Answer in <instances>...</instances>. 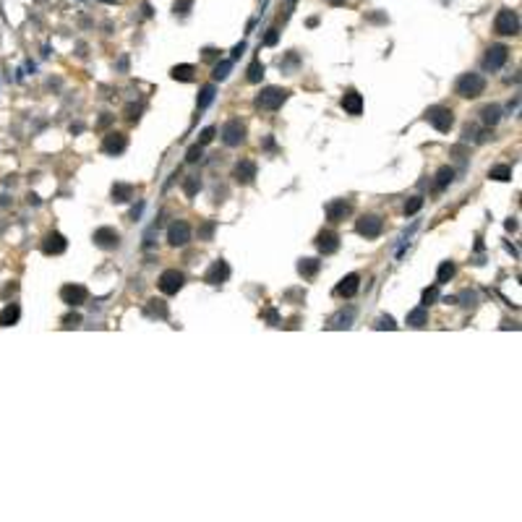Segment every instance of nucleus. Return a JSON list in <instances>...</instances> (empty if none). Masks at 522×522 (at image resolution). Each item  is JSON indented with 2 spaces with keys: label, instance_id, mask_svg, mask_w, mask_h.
Masks as SVG:
<instances>
[{
  "label": "nucleus",
  "instance_id": "5701e85b",
  "mask_svg": "<svg viewBox=\"0 0 522 522\" xmlns=\"http://www.w3.org/2000/svg\"><path fill=\"white\" fill-rule=\"evenodd\" d=\"M193 65H188V63H183V65H175L173 71H170V76L175 78V81H183V84H188V81H193Z\"/></svg>",
  "mask_w": 522,
  "mask_h": 522
},
{
  "label": "nucleus",
  "instance_id": "412c9836",
  "mask_svg": "<svg viewBox=\"0 0 522 522\" xmlns=\"http://www.w3.org/2000/svg\"><path fill=\"white\" fill-rule=\"evenodd\" d=\"M426 324H428V311H426V306H421V308H415V311L408 313V326H413V329H423Z\"/></svg>",
  "mask_w": 522,
  "mask_h": 522
},
{
  "label": "nucleus",
  "instance_id": "f3484780",
  "mask_svg": "<svg viewBox=\"0 0 522 522\" xmlns=\"http://www.w3.org/2000/svg\"><path fill=\"white\" fill-rule=\"evenodd\" d=\"M350 212H352V206L345 199H337V201H332L329 206H326V217H329L332 222H342Z\"/></svg>",
  "mask_w": 522,
  "mask_h": 522
},
{
  "label": "nucleus",
  "instance_id": "1a4fd4ad",
  "mask_svg": "<svg viewBox=\"0 0 522 522\" xmlns=\"http://www.w3.org/2000/svg\"><path fill=\"white\" fill-rule=\"evenodd\" d=\"M188 240H191V225H188V222L178 219V222H173V225L167 227V243L170 245L180 248V245H186Z\"/></svg>",
  "mask_w": 522,
  "mask_h": 522
},
{
  "label": "nucleus",
  "instance_id": "6ab92c4d",
  "mask_svg": "<svg viewBox=\"0 0 522 522\" xmlns=\"http://www.w3.org/2000/svg\"><path fill=\"white\" fill-rule=\"evenodd\" d=\"M342 107H345V112H350V115H360V112H363V97L358 94L355 89L345 91V97H342Z\"/></svg>",
  "mask_w": 522,
  "mask_h": 522
},
{
  "label": "nucleus",
  "instance_id": "ddd939ff",
  "mask_svg": "<svg viewBox=\"0 0 522 522\" xmlns=\"http://www.w3.org/2000/svg\"><path fill=\"white\" fill-rule=\"evenodd\" d=\"M316 248H319L324 256L337 253V248H339V235L332 232V230H321V232L316 235Z\"/></svg>",
  "mask_w": 522,
  "mask_h": 522
},
{
  "label": "nucleus",
  "instance_id": "7c9ffc66",
  "mask_svg": "<svg viewBox=\"0 0 522 522\" xmlns=\"http://www.w3.org/2000/svg\"><path fill=\"white\" fill-rule=\"evenodd\" d=\"M230 68H232V60H222L214 65V71H212V78L214 81H225V78L230 76Z\"/></svg>",
  "mask_w": 522,
  "mask_h": 522
},
{
  "label": "nucleus",
  "instance_id": "4be33fe9",
  "mask_svg": "<svg viewBox=\"0 0 522 522\" xmlns=\"http://www.w3.org/2000/svg\"><path fill=\"white\" fill-rule=\"evenodd\" d=\"M19 316H21V308H19L16 303L6 306L3 313H0V326H13V324L19 321Z\"/></svg>",
  "mask_w": 522,
  "mask_h": 522
},
{
  "label": "nucleus",
  "instance_id": "7ed1b4c3",
  "mask_svg": "<svg viewBox=\"0 0 522 522\" xmlns=\"http://www.w3.org/2000/svg\"><path fill=\"white\" fill-rule=\"evenodd\" d=\"M493 29H496V34H501V37H514L519 32V16H517V11L501 8L499 16H496V21H493Z\"/></svg>",
  "mask_w": 522,
  "mask_h": 522
},
{
  "label": "nucleus",
  "instance_id": "f8f14e48",
  "mask_svg": "<svg viewBox=\"0 0 522 522\" xmlns=\"http://www.w3.org/2000/svg\"><path fill=\"white\" fill-rule=\"evenodd\" d=\"M65 248H68V240H65V235L60 232H47L45 240H42V251L47 256H60Z\"/></svg>",
  "mask_w": 522,
  "mask_h": 522
},
{
  "label": "nucleus",
  "instance_id": "9d476101",
  "mask_svg": "<svg viewBox=\"0 0 522 522\" xmlns=\"http://www.w3.org/2000/svg\"><path fill=\"white\" fill-rule=\"evenodd\" d=\"M506 60H509V47L506 45H493V47H488L483 65H486L488 71H499Z\"/></svg>",
  "mask_w": 522,
  "mask_h": 522
},
{
  "label": "nucleus",
  "instance_id": "20e7f679",
  "mask_svg": "<svg viewBox=\"0 0 522 522\" xmlns=\"http://www.w3.org/2000/svg\"><path fill=\"white\" fill-rule=\"evenodd\" d=\"M426 120L434 125L439 134H447V130L454 125V115H452L449 107H441V104H436V107H431V110L426 112Z\"/></svg>",
  "mask_w": 522,
  "mask_h": 522
},
{
  "label": "nucleus",
  "instance_id": "dca6fc26",
  "mask_svg": "<svg viewBox=\"0 0 522 522\" xmlns=\"http://www.w3.org/2000/svg\"><path fill=\"white\" fill-rule=\"evenodd\" d=\"M125 147H128V139L123 134H117V130L107 134V136H104V141H102V152L104 154H123Z\"/></svg>",
  "mask_w": 522,
  "mask_h": 522
},
{
  "label": "nucleus",
  "instance_id": "72a5a7b5",
  "mask_svg": "<svg viewBox=\"0 0 522 522\" xmlns=\"http://www.w3.org/2000/svg\"><path fill=\"white\" fill-rule=\"evenodd\" d=\"M421 206H423V196H413V199H410L408 204H405V214L413 217V214L421 212Z\"/></svg>",
  "mask_w": 522,
  "mask_h": 522
},
{
  "label": "nucleus",
  "instance_id": "39448f33",
  "mask_svg": "<svg viewBox=\"0 0 522 522\" xmlns=\"http://www.w3.org/2000/svg\"><path fill=\"white\" fill-rule=\"evenodd\" d=\"M183 285H186V274L178 269H165L160 274V290L165 295H178L183 290Z\"/></svg>",
  "mask_w": 522,
  "mask_h": 522
},
{
  "label": "nucleus",
  "instance_id": "4c0bfd02",
  "mask_svg": "<svg viewBox=\"0 0 522 522\" xmlns=\"http://www.w3.org/2000/svg\"><path fill=\"white\" fill-rule=\"evenodd\" d=\"M186 160L188 162H199L201 160V144H193V147L186 152Z\"/></svg>",
  "mask_w": 522,
  "mask_h": 522
},
{
  "label": "nucleus",
  "instance_id": "0eeeda50",
  "mask_svg": "<svg viewBox=\"0 0 522 522\" xmlns=\"http://www.w3.org/2000/svg\"><path fill=\"white\" fill-rule=\"evenodd\" d=\"M243 139H245V125L238 120V117H232V120H227L222 125V141H225L227 147H240Z\"/></svg>",
  "mask_w": 522,
  "mask_h": 522
},
{
  "label": "nucleus",
  "instance_id": "c85d7f7f",
  "mask_svg": "<svg viewBox=\"0 0 522 522\" xmlns=\"http://www.w3.org/2000/svg\"><path fill=\"white\" fill-rule=\"evenodd\" d=\"M488 178H493V180H512V167L509 165H496V167H491L488 170Z\"/></svg>",
  "mask_w": 522,
  "mask_h": 522
},
{
  "label": "nucleus",
  "instance_id": "2f4dec72",
  "mask_svg": "<svg viewBox=\"0 0 522 522\" xmlns=\"http://www.w3.org/2000/svg\"><path fill=\"white\" fill-rule=\"evenodd\" d=\"M245 78H248L251 84H258L261 78H264V65H261L258 60H253L251 65H248V76H245Z\"/></svg>",
  "mask_w": 522,
  "mask_h": 522
},
{
  "label": "nucleus",
  "instance_id": "423d86ee",
  "mask_svg": "<svg viewBox=\"0 0 522 522\" xmlns=\"http://www.w3.org/2000/svg\"><path fill=\"white\" fill-rule=\"evenodd\" d=\"M355 230H358V235H363V238H378L381 230H384V219L378 214H363L355 222Z\"/></svg>",
  "mask_w": 522,
  "mask_h": 522
},
{
  "label": "nucleus",
  "instance_id": "cd10ccee",
  "mask_svg": "<svg viewBox=\"0 0 522 522\" xmlns=\"http://www.w3.org/2000/svg\"><path fill=\"white\" fill-rule=\"evenodd\" d=\"M352 316H355V311H352V308H347V313L345 311L337 313V316L329 321V329H347L350 321H352Z\"/></svg>",
  "mask_w": 522,
  "mask_h": 522
},
{
  "label": "nucleus",
  "instance_id": "a19ab883",
  "mask_svg": "<svg viewBox=\"0 0 522 522\" xmlns=\"http://www.w3.org/2000/svg\"><path fill=\"white\" fill-rule=\"evenodd\" d=\"M63 324L65 326H78V324H81V316H78V313H73V316H65Z\"/></svg>",
  "mask_w": 522,
  "mask_h": 522
},
{
  "label": "nucleus",
  "instance_id": "4468645a",
  "mask_svg": "<svg viewBox=\"0 0 522 522\" xmlns=\"http://www.w3.org/2000/svg\"><path fill=\"white\" fill-rule=\"evenodd\" d=\"M227 277H230V267H227V261H222V258H217L214 264L209 267V272L204 274V280L209 285H222V282H227Z\"/></svg>",
  "mask_w": 522,
  "mask_h": 522
},
{
  "label": "nucleus",
  "instance_id": "58836bf2",
  "mask_svg": "<svg viewBox=\"0 0 522 522\" xmlns=\"http://www.w3.org/2000/svg\"><path fill=\"white\" fill-rule=\"evenodd\" d=\"M149 303H152V306H149V308H147V311H149V313H157V316H162V319H165V316H167V308H165V306H162V300H157V303H160V306H154V300H149Z\"/></svg>",
  "mask_w": 522,
  "mask_h": 522
},
{
  "label": "nucleus",
  "instance_id": "c756f323",
  "mask_svg": "<svg viewBox=\"0 0 522 522\" xmlns=\"http://www.w3.org/2000/svg\"><path fill=\"white\" fill-rule=\"evenodd\" d=\"M452 180H454V170H452V167H441L439 173H436V188L444 191Z\"/></svg>",
  "mask_w": 522,
  "mask_h": 522
},
{
  "label": "nucleus",
  "instance_id": "393cba45",
  "mask_svg": "<svg viewBox=\"0 0 522 522\" xmlns=\"http://www.w3.org/2000/svg\"><path fill=\"white\" fill-rule=\"evenodd\" d=\"M480 115H483V123L486 125H496L501 120V107L499 104H486V107L480 110Z\"/></svg>",
  "mask_w": 522,
  "mask_h": 522
},
{
  "label": "nucleus",
  "instance_id": "a878e982",
  "mask_svg": "<svg viewBox=\"0 0 522 522\" xmlns=\"http://www.w3.org/2000/svg\"><path fill=\"white\" fill-rule=\"evenodd\" d=\"M454 272H457L454 261H441V267H439V272H436V285L449 282V280L454 277Z\"/></svg>",
  "mask_w": 522,
  "mask_h": 522
},
{
  "label": "nucleus",
  "instance_id": "c03bdc74",
  "mask_svg": "<svg viewBox=\"0 0 522 522\" xmlns=\"http://www.w3.org/2000/svg\"><path fill=\"white\" fill-rule=\"evenodd\" d=\"M506 230H517V219H509L506 222Z\"/></svg>",
  "mask_w": 522,
  "mask_h": 522
},
{
  "label": "nucleus",
  "instance_id": "c9c22d12",
  "mask_svg": "<svg viewBox=\"0 0 522 522\" xmlns=\"http://www.w3.org/2000/svg\"><path fill=\"white\" fill-rule=\"evenodd\" d=\"M373 326H376V329H397V324H395L392 316H378Z\"/></svg>",
  "mask_w": 522,
  "mask_h": 522
},
{
  "label": "nucleus",
  "instance_id": "bb28decb",
  "mask_svg": "<svg viewBox=\"0 0 522 522\" xmlns=\"http://www.w3.org/2000/svg\"><path fill=\"white\" fill-rule=\"evenodd\" d=\"M130 196H134V186H125V183H115V186H112V199L117 204L130 201Z\"/></svg>",
  "mask_w": 522,
  "mask_h": 522
},
{
  "label": "nucleus",
  "instance_id": "f704fd0d",
  "mask_svg": "<svg viewBox=\"0 0 522 522\" xmlns=\"http://www.w3.org/2000/svg\"><path fill=\"white\" fill-rule=\"evenodd\" d=\"M436 300H439V285L426 287L423 290V306H431V303H436Z\"/></svg>",
  "mask_w": 522,
  "mask_h": 522
},
{
  "label": "nucleus",
  "instance_id": "9b49d317",
  "mask_svg": "<svg viewBox=\"0 0 522 522\" xmlns=\"http://www.w3.org/2000/svg\"><path fill=\"white\" fill-rule=\"evenodd\" d=\"M117 243H120V232L115 227H97L94 230V245L110 251V248H117Z\"/></svg>",
  "mask_w": 522,
  "mask_h": 522
},
{
  "label": "nucleus",
  "instance_id": "79ce46f5",
  "mask_svg": "<svg viewBox=\"0 0 522 522\" xmlns=\"http://www.w3.org/2000/svg\"><path fill=\"white\" fill-rule=\"evenodd\" d=\"M243 50H245V42H240V45H235V47H232V60H238V58L243 55Z\"/></svg>",
  "mask_w": 522,
  "mask_h": 522
},
{
  "label": "nucleus",
  "instance_id": "37998d69",
  "mask_svg": "<svg viewBox=\"0 0 522 522\" xmlns=\"http://www.w3.org/2000/svg\"><path fill=\"white\" fill-rule=\"evenodd\" d=\"M212 230H214V225H212V222H209V225L201 230V238H212Z\"/></svg>",
  "mask_w": 522,
  "mask_h": 522
},
{
  "label": "nucleus",
  "instance_id": "f03ea898",
  "mask_svg": "<svg viewBox=\"0 0 522 522\" xmlns=\"http://www.w3.org/2000/svg\"><path fill=\"white\" fill-rule=\"evenodd\" d=\"M287 97H290V91H285V89H277V86H267V89H261V94L256 97V104L261 110H280L282 104L287 102Z\"/></svg>",
  "mask_w": 522,
  "mask_h": 522
},
{
  "label": "nucleus",
  "instance_id": "a211bd4d",
  "mask_svg": "<svg viewBox=\"0 0 522 522\" xmlns=\"http://www.w3.org/2000/svg\"><path fill=\"white\" fill-rule=\"evenodd\" d=\"M358 290H360V277H358V274H347V277L337 285V290H334V293H337V295H342V298H352Z\"/></svg>",
  "mask_w": 522,
  "mask_h": 522
},
{
  "label": "nucleus",
  "instance_id": "f257e3e1",
  "mask_svg": "<svg viewBox=\"0 0 522 522\" xmlns=\"http://www.w3.org/2000/svg\"><path fill=\"white\" fill-rule=\"evenodd\" d=\"M457 94L465 97V99H475L480 97L483 91H486V78H483L480 73H462L460 78H457Z\"/></svg>",
  "mask_w": 522,
  "mask_h": 522
},
{
  "label": "nucleus",
  "instance_id": "6e6552de",
  "mask_svg": "<svg viewBox=\"0 0 522 522\" xmlns=\"http://www.w3.org/2000/svg\"><path fill=\"white\" fill-rule=\"evenodd\" d=\"M86 298H89V290L84 285H65V287H60V300L65 306H71V308L86 303Z\"/></svg>",
  "mask_w": 522,
  "mask_h": 522
},
{
  "label": "nucleus",
  "instance_id": "2eb2a0df",
  "mask_svg": "<svg viewBox=\"0 0 522 522\" xmlns=\"http://www.w3.org/2000/svg\"><path fill=\"white\" fill-rule=\"evenodd\" d=\"M232 178H235V183H240V186L253 183V178H256V165L251 160H240L238 165H235V170H232Z\"/></svg>",
  "mask_w": 522,
  "mask_h": 522
},
{
  "label": "nucleus",
  "instance_id": "ea45409f",
  "mask_svg": "<svg viewBox=\"0 0 522 522\" xmlns=\"http://www.w3.org/2000/svg\"><path fill=\"white\" fill-rule=\"evenodd\" d=\"M277 39H280L277 29H269V34L264 37V45H277Z\"/></svg>",
  "mask_w": 522,
  "mask_h": 522
},
{
  "label": "nucleus",
  "instance_id": "b1692460",
  "mask_svg": "<svg viewBox=\"0 0 522 522\" xmlns=\"http://www.w3.org/2000/svg\"><path fill=\"white\" fill-rule=\"evenodd\" d=\"M214 94H217V86H214V84H206V86L201 89L199 99H196V107H199V110H206L209 104L214 102Z\"/></svg>",
  "mask_w": 522,
  "mask_h": 522
},
{
  "label": "nucleus",
  "instance_id": "e433bc0d",
  "mask_svg": "<svg viewBox=\"0 0 522 522\" xmlns=\"http://www.w3.org/2000/svg\"><path fill=\"white\" fill-rule=\"evenodd\" d=\"M214 134H217V128H214V125H206V128L201 130V136H199V144H201V147H206V144L214 139Z\"/></svg>",
  "mask_w": 522,
  "mask_h": 522
},
{
  "label": "nucleus",
  "instance_id": "473e14b6",
  "mask_svg": "<svg viewBox=\"0 0 522 522\" xmlns=\"http://www.w3.org/2000/svg\"><path fill=\"white\" fill-rule=\"evenodd\" d=\"M199 188H201V180L196 178V175H188L186 180H183V191H186V196L191 199V196H196L199 193Z\"/></svg>",
  "mask_w": 522,
  "mask_h": 522
},
{
  "label": "nucleus",
  "instance_id": "aec40b11",
  "mask_svg": "<svg viewBox=\"0 0 522 522\" xmlns=\"http://www.w3.org/2000/svg\"><path fill=\"white\" fill-rule=\"evenodd\" d=\"M319 269H321V261H319V258H300V264H298V272L303 274L306 280L316 277Z\"/></svg>",
  "mask_w": 522,
  "mask_h": 522
}]
</instances>
